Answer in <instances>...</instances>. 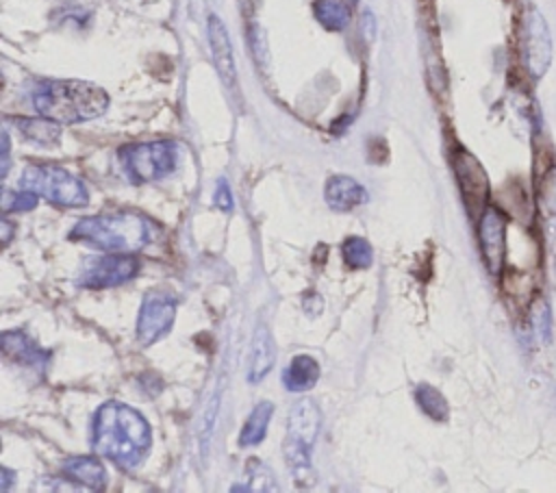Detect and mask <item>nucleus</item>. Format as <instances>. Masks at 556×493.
Masks as SVG:
<instances>
[{
	"instance_id": "3",
	"label": "nucleus",
	"mask_w": 556,
	"mask_h": 493,
	"mask_svg": "<svg viewBox=\"0 0 556 493\" xmlns=\"http://www.w3.org/2000/svg\"><path fill=\"white\" fill-rule=\"evenodd\" d=\"M111 254H137L152 241V224L137 211H111L80 219L67 235Z\"/></svg>"
},
{
	"instance_id": "25",
	"label": "nucleus",
	"mask_w": 556,
	"mask_h": 493,
	"mask_svg": "<svg viewBox=\"0 0 556 493\" xmlns=\"http://www.w3.org/2000/svg\"><path fill=\"white\" fill-rule=\"evenodd\" d=\"M541 206L552 215L556 213V167L549 172L541 187Z\"/></svg>"
},
{
	"instance_id": "5",
	"label": "nucleus",
	"mask_w": 556,
	"mask_h": 493,
	"mask_svg": "<svg viewBox=\"0 0 556 493\" xmlns=\"http://www.w3.org/2000/svg\"><path fill=\"white\" fill-rule=\"evenodd\" d=\"M20 185L22 189L37 193L56 206L80 208L89 202V193L83 180L59 165H28Z\"/></svg>"
},
{
	"instance_id": "29",
	"label": "nucleus",
	"mask_w": 556,
	"mask_h": 493,
	"mask_svg": "<svg viewBox=\"0 0 556 493\" xmlns=\"http://www.w3.org/2000/svg\"><path fill=\"white\" fill-rule=\"evenodd\" d=\"M350 2H352V4H354V2H356V0H350Z\"/></svg>"
},
{
	"instance_id": "19",
	"label": "nucleus",
	"mask_w": 556,
	"mask_h": 493,
	"mask_svg": "<svg viewBox=\"0 0 556 493\" xmlns=\"http://www.w3.org/2000/svg\"><path fill=\"white\" fill-rule=\"evenodd\" d=\"M313 15L326 30L339 33L350 22V7L343 0H315Z\"/></svg>"
},
{
	"instance_id": "1",
	"label": "nucleus",
	"mask_w": 556,
	"mask_h": 493,
	"mask_svg": "<svg viewBox=\"0 0 556 493\" xmlns=\"http://www.w3.org/2000/svg\"><path fill=\"white\" fill-rule=\"evenodd\" d=\"M150 445V426L135 408L106 402L96 410L91 421V447L98 456L122 469H135L146 460Z\"/></svg>"
},
{
	"instance_id": "15",
	"label": "nucleus",
	"mask_w": 556,
	"mask_h": 493,
	"mask_svg": "<svg viewBox=\"0 0 556 493\" xmlns=\"http://www.w3.org/2000/svg\"><path fill=\"white\" fill-rule=\"evenodd\" d=\"M276 363V343L267 326H256L254 337H252V350H250V369H248V380L250 382H261L274 367Z\"/></svg>"
},
{
	"instance_id": "18",
	"label": "nucleus",
	"mask_w": 556,
	"mask_h": 493,
	"mask_svg": "<svg viewBox=\"0 0 556 493\" xmlns=\"http://www.w3.org/2000/svg\"><path fill=\"white\" fill-rule=\"evenodd\" d=\"M271 413H274V404L271 402H258L252 408V413L245 419V424L241 428V434H239V445L241 447H252V445L263 443V439L267 434V426H269Z\"/></svg>"
},
{
	"instance_id": "24",
	"label": "nucleus",
	"mask_w": 556,
	"mask_h": 493,
	"mask_svg": "<svg viewBox=\"0 0 556 493\" xmlns=\"http://www.w3.org/2000/svg\"><path fill=\"white\" fill-rule=\"evenodd\" d=\"M39 202V195L33 193V191H26V189H20L11 195H7L4 200V211L7 213H13V211H30L35 208Z\"/></svg>"
},
{
	"instance_id": "27",
	"label": "nucleus",
	"mask_w": 556,
	"mask_h": 493,
	"mask_svg": "<svg viewBox=\"0 0 556 493\" xmlns=\"http://www.w3.org/2000/svg\"><path fill=\"white\" fill-rule=\"evenodd\" d=\"M361 28H363V37L367 35V39L371 41V39H374V30H376V20H374L371 11H365V13H363V20H361Z\"/></svg>"
},
{
	"instance_id": "20",
	"label": "nucleus",
	"mask_w": 556,
	"mask_h": 493,
	"mask_svg": "<svg viewBox=\"0 0 556 493\" xmlns=\"http://www.w3.org/2000/svg\"><path fill=\"white\" fill-rule=\"evenodd\" d=\"M15 126L22 130V135L28 141L41 143V146H52L59 135H61V124L48 119V117H20L15 119Z\"/></svg>"
},
{
	"instance_id": "7",
	"label": "nucleus",
	"mask_w": 556,
	"mask_h": 493,
	"mask_svg": "<svg viewBox=\"0 0 556 493\" xmlns=\"http://www.w3.org/2000/svg\"><path fill=\"white\" fill-rule=\"evenodd\" d=\"M176 319V300L165 291L146 293L137 315V339L141 345H152L163 339Z\"/></svg>"
},
{
	"instance_id": "9",
	"label": "nucleus",
	"mask_w": 556,
	"mask_h": 493,
	"mask_svg": "<svg viewBox=\"0 0 556 493\" xmlns=\"http://www.w3.org/2000/svg\"><path fill=\"white\" fill-rule=\"evenodd\" d=\"M139 258L135 254H111L98 256L87 263L80 276V285L87 289H109L132 280L139 274Z\"/></svg>"
},
{
	"instance_id": "6",
	"label": "nucleus",
	"mask_w": 556,
	"mask_h": 493,
	"mask_svg": "<svg viewBox=\"0 0 556 493\" xmlns=\"http://www.w3.org/2000/svg\"><path fill=\"white\" fill-rule=\"evenodd\" d=\"M119 163L135 185L169 176L178 163V146L169 139L128 143L119 150Z\"/></svg>"
},
{
	"instance_id": "11",
	"label": "nucleus",
	"mask_w": 556,
	"mask_h": 493,
	"mask_svg": "<svg viewBox=\"0 0 556 493\" xmlns=\"http://www.w3.org/2000/svg\"><path fill=\"white\" fill-rule=\"evenodd\" d=\"M478 237L489 274L497 276L506 254V217L497 206H486L478 222Z\"/></svg>"
},
{
	"instance_id": "22",
	"label": "nucleus",
	"mask_w": 556,
	"mask_h": 493,
	"mask_svg": "<svg viewBox=\"0 0 556 493\" xmlns=\"http://www.w3.org/2000/svg\"><path fill=\"white\" fill-rule=\"evenodd\" d=\"M343 261L352 269H367L374 263V250L367 239L363 237H348L341 245Z\"/></svg>"
},
{
	"instance_id": "12",
	"label": "nucleus",
	"mask_w": 556,
	"mask_h": 493,
	"mask_svg": "<svg viewBox=\"0 0 556 493\" xmlns=\"http://www.w3.org/2000/svg\"><path fill=\"white\" fill-rule=\"evenodd\" d=\"M206 28H208V46H211V56H213L217 76L224 83V87L235 89L237 87V65H235V54H232V43H230L228 30L215 13L208 15Z\"/></svg>"
},
{
	"instance_id": "13",
	"label": "nucleus",
	"mask_w": 556,
	"mask_h": 493,
	"mask_svg": "<svg viewBox=\"0 0 556 493\" xmlns=\"http://www.w3.org/2000/svg\"><path fill=\"white\" fill-rule=\"evenodd\" d=\"M2 354L9 363L26 365L43 371L50 363V352L39 347L35 339H30L24 330H11L2 334Z\"/></svg>"
},
{
	"instance_id": "16",
	"label": "nucleus",
	"mask_w": 556,
	"mask_h": 493,
	"mask_svg": "<svg viewBox=\"0 0 556 493\" xmlns=\"http://www.w3.org/2000/svg\"><path fill=\"white\" fill-rule=\"evenodd\" d=\"M63 473L67 480L74 484L89 489V491H100L106 486V469L104 465L93 458V456H72L63 463Z\"/></svg>"
},
{
	"instance_id": "10",
	"label": "nucleus",
	"mask_w": 556,
	"mask_h": 493,
	"mask_svg": "<svg viewBox=\"0 0 556 493\" xmlns=\"http://www.w3.org/2000/svg\"><path fill=\"white\" fill-rule=\"evenodd\" d=\"M454 169L460 185V195L465 200V206L471 217H478L486 211L489 200V178L482 169V165L465 150H460L454 156Z\"/></svg>"
},
{
	"instance_id": "2",
	"label": "nucleus",
	"mask_w": 556,
	"mask_h": 493,
	"mask_svg": "<svg viewBox=\"0 0 556 493\" xmlns=\"http://www.w3.org/2000/svg\"><path fill=\"white\" fill-rule=\"evenodd\" d=\"M33 106L56 124H80L109 109V93L85 80H41L33 89Z\"/></svg>"
},
{
	"instance_id": "8",
	"label": "nucleus",
	"mask_w": 556,
	"mask_h": 493,
	"mask_svg": "<svg viewBox=\"0 0 556 493\" xmlns=\"http://www.w3.org/2000/svg\"><path fill=\"white\" fill-rule=\"evenodd\" d=\"M521 56L526 69L534 76L541 78L545 69L549 67L552 61V37H549V26L545 17L532 9L523 17V28H521Z\"/></svg>"
},
{
	"instance_id": "14",
	"label": "nucleus",
	"mask_w": 556,
	"mask_h": 493,
	"mask_svg": "<svg viewBox=\"0 0 556 493\" xmlns=\"http://www.w3.org/2000/svg\"><path fill=\"white\" fill-rule=\"evenodd\" d=\"M324 198H326L328 206L334 211H352L367 200V191L352 176L337 174V176L328 178Z\"/></svg>"
},
{
	"instance_id": "28",
	"label": "nucleus",
	"mask_w": 556,
	"mask_h": 493,
	"mask_svg": "<svg viewBox=\"0 0 556 493\" xmlns=\"http://www.w3.org/2000/svg\"><path fill=\"white\" fill-rule=\"evenodd\" d=\"M2 476H4V480H2V482H4V484H2V489L7 491V489H9V484H11V482H9V480H11V471H9V469H2Z\"/></svg>"
},
{
	"instance_id": "17",
	"label": "nucleus",
	"mask_w": 556,
	"mask_h": 493,
	"mask_svg": "<svg viewBox=\"0 0 556 493\" xmlns=\"http://www.w3.org/2000/svg\"><path fill=\"white\" fill-rule=\"evenodd\" d=\"M317 378H319V365L308 354L293 356L282 371V384L291 393H304V391L313 389Z\"/></svg>"
},
{
	"instance_id": "23",
	"label": "nucleus",
	"mask_w": 556,
	"mask_h": 493,
	"mask_svg": "<svg viewBox=\"0 0 556 493\" xmlns=\"http://www.w3.org/2000/svg\"><path fill=\"white\" fill-rule=\"evenodd\" d=\"M248 482H252V484H248L245 491H276L271 471L263 463H258V460H250Z\"/></svg>"
},
{
	"instance_id": "26",
	"label": "nucleus",
	"mask_w": 556,
	"mask_h": 493,
	"mask_svg": "<svg viewBox=\"0 0 556 493\" xmlns=\"http://www.w3.org/2000/svg\"><path fill=\"white\" fill-rule=\"evenodd\" d=\"M215 204H217L219 208H224V211H230V208H232V193H230V189H228V182H224V180H219V185H217Z\"/></svg>"
},
{
	"instance_id": "4",
	"label": "nucleus",
	"mask_w": 556,
	"mask_h": 493,
	"mask_svg": "<svg viewBox=\"0 0 556 493\" xmlns=\"http://www.w3.org/2000/svg\"><path fill=\"white\" fill-rule=\"evenodd\" d=\"M321 428L319 406L311 397H302L293 404L287 419L285 437V460L295 478L311 471V450Z\"/></svg>"
},
{
	"instance_id": "21",
	"label": "nucleus",
	"mask_w": 556,
	"mask_h": 493,
	"mask_svg": "<svg viewBox=\"0 0 556 493\" xmlns=\"http://www.w3.org/2000/svg\"><path fill=\"white\" fill-rule=\"evenodd\" d=\"M415 402L421 408V413H426L434 421H445L450 415L447 400L432 384H419L415 389Z\"/></svg>"
}]
</instances>
